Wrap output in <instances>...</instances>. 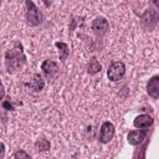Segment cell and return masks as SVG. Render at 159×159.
Masks as SVG:
<instances>
[{"label": "cell", "mask_w": 159, "mask_h": 159, "mask_svg": "<svg viewBox=\"0 0 159 159\" xmlns=\"http://www.w3.org/2000/svg\"><path fill=\"white\" fill-rule=\"evenodd\" d=\"M26 61V57L21 50V45L16 43L14 48L9 50L5 53V63L9 72H15L20 70Z\"/></svg>", "instance_id": "cell-1"}, {"label": "cell", "mask_w": 159, "mask_h": 159, "mask_svg": "<svg viewBox=\"0 0 159 159\" xmlns=\"http://www.w3.org/2000/svg\"><path fill=\"white\" fill-rule=\"evenodd\" d=\"M26 7H27V11H26L27 24L31 26L39 25L42 21V15H41L40 10L36 7V5L32 1H26Z\"/></svg>", "instance_id": "cell-2"}, {"label": "cell", "mask_w": 159, "mask_h": 159, "mask_svg": "<svg viewBox=\"0 0 159 159\" xmlns=\"http://www.w3.org/2000/svg\"><path fill=\"white\" fill-rule=\"evenodd\" d=\"M125 73V66L123 62L120 61H116L113 62L109 68H108V72H107V76L111 81H119Z\"/></svg>", "instance_id": "cell-3"}, {"label": "cell", "mask_w": 159, "mask_h": 159, "mask_svg": "<svg viewBox=\"0 0 159 159\" xmlns=\"http://www.w3.org/2000/svg\"><path fill=\"white\" fill-rule=\"evenodd\" d=\"M114 135V125L111 122H104L101 127V135L99 140L102 143H108Z\"/></svg>", "instance_id": "cell-4"}, {"label": "cell", "mask_w": 159, "mask_h": 159, "mask_svg": "<svg viewBox=\"0 0 159 159\" xmlns=\"http://www.w3.org/2000/svg\"><path fill=\"white\" fill-rule=\"evenodd\" d=\"M92 29L96 32V35L103 36L109 30V24L104 17H97L92 24Z\"/></svg>", "instance_id": "cell-5"}, {"label": "cell", "mask_w": 159, "mask_h": 159, "mask_svg": "<svg viewBox=\"0 0 159 159\" xmlns=\"http://www.w3.org/2000/svg\"><path fill=\"white\" fill-rule=\"evenodd\" d=\"M41 70L47 77H53L58 72V65L52 60H45L41 65Z\"/></svg>", "instance_id": "cell-6"}, {"label": "cell", "mask_w": 159, "mask_h": 159, "mask_svg": "<svg viewBox=\"0 0 159 159\" xmlns=\"http://www.w3.org/2000/svg\"><path fill=\"white\" fill-rule=\"evenodd\" d=\"M147 91L150 97L153 98H159V76H154L152 80H149L147 84Z\"/></svg>", "instance_id": "cell-7"}, {"label": "cell", "mask_w": 159, "mask_h": 159, "mask_svg": "<svg viewBox=\"0 0 159 159\" xmlns=\"http://www.w3.org/2000/svg\"><path fill=\"white\" fill-rule=\"evenodd\" d=\"M145 134H147L145 130H140V129L139 130H132L128 133V137H127L128 143L132 145H137L145 138Z\"/></svg>", "instance_id": "cell-8"}, {"label": "cell", "mask_w": 159, "mask_h": 159, "mask_svg": "<svg viewBox=\"0 0 159 159\" xmlns=\"http://www.w3.org/2000/svg\"><path fill=\"white\" fill-rule=\"evenodd\" d=\"M152 123H153V119H152V117L148 116V114L138 116V117L134 119V122H133L134 127H137V128H148L149 125H152Z\"/></svg>", "instance_id": "cell-9"}, {"label": "cell", "mask_w": 159, "mask_h": 159, "mask_svg": "<svg viewBox=\"0 0 159 159\" xmlns=\"http://www.w3.org/2000/svg\"><path fill=\"white\" fill-rule=\"evenodd\" d=\"M27 86H29L30 88H32L34 91H40V89H42V88H43L45 82H43L42 77H41L39 73H36V75L34 76L32 81H31L30 83H27Z\"/></svg>", "instance_id": "cell-10"}, {"label": "cell", "mask_w": 159, "mask_h": 159, "mask_svg": "<svg viewBox=\"0 0 159 159\" xmlns=\"http://www.w3.org/2000/svg\"><path fill=\"white\" fill-rule=\"evenodd\" d=\"M56 47L58 48V55H60V60L61 61H66V58L70 55V50L68 46L65 42H56Z\"/></svg>", "instance_id": "cell-11"}, {"label": "cell", "mask_w": 159, "mask_h": 159, "mask_svg": "<svg viewBox=\"0 0 159 159\" xmlns=\"http://www.w3.org/2000/svg\"><path fill=\"white\" fill-rule=\"evenodd\" d=\"M101 71V65H99V62L97 61V60H92L91 62H89V65H88V73H91V75H93V73H97V72H99Z\"/></svg>", "instance_id": "cell-12"}, {"label": "cell", "mask_w": 159, "mask_h": 159, "mask_svg": "<svg viewBox=\"0 0 159 159\" xmlns=\"http://www.w3.org/2000/svg\"><path fill=\"white\" fill-rule=\"evenodd\" d=\"M36 148H39V150H48L50 149V142L45 138H41L36 142Z\"/></svg>", "instance_id": "cell-13"}, {"label": "cell", "mask_w": 159, "mask_h": 159, "mask_svg": "<svg viewBox=\"0 0 159 159\" xmlns=\"http://www.w3.org/2000/svg\"><path fill=\"white\" fill-rule=\"evenodd\" d=\"M15 159H31V157L25 150H17L15 153Z\"/></svg>", "instance_id": "cell-14"}, {"label": "cell", "mask_w": 159, "mask_h": 159, "mask_svg": "<svg viewBox=\"0 0 159 159\" xmlns=\"http://www.w3.org/2000/svg\"><path fill=\"white\" fill-rule=\"evenodd\" d=\"M4 107H6V108H9V109H12V107H11L7 102H4Z\"/></svg>", "instance_id": "cell-15"}, {"label": "cell", "mask_w": 159, "mask_h": 159, "mask_svg": "<svg viewBox=\"0 0 159 159\" xmlns=\"http://www.w3.org/2000/svg\"><path fill=\"white\" fill-rule=\"evenodd\" d=\"M154 5H155L157 7H159V1H157V0H155V1H154Z\"/></svg>", "instance_id": "cell-16"}]
</instances>
